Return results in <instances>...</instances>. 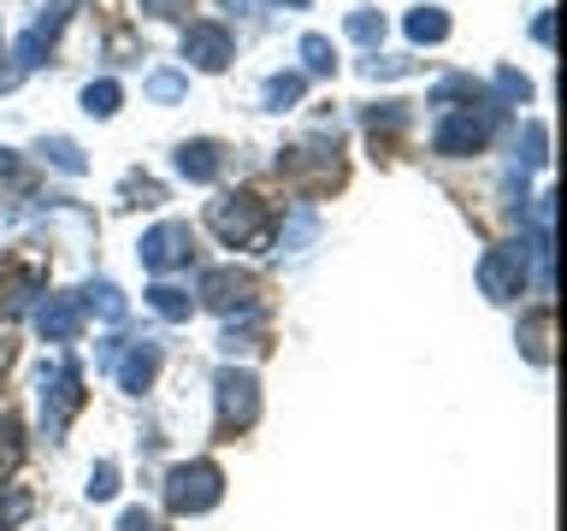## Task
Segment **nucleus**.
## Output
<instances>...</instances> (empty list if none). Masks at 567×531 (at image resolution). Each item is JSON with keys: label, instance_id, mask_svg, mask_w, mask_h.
<instances>
[{"label": "nucleus", "instance_id": "f257e3e1", "mask_svg": "<svg viewBox=\"0 0 567 531\" xmlns=\"http://www.w3.org/2000/svg\"><path fill=\"white\" fill-rule=\"evenodd\" d=\"M207 225L213 237L230 242V248H266V207L260 195H219L207 207Z\"/></svg>", "mask_w": 567, "mask_h": 531}, {"label": "nucleus", "instance_id": "f03ea898", "mask_svg": "<svg viewBox=\"0 0 567 531\" xmlns=\"http://www.w3.org/2000/svg\"><path fill=\"white\" fill-rule=\"evenodd\" d=\"M219 496H225V472L213 467V460H189V467H177L166 478V508L172 513H207Z\"/></svg>", "mask_w": 567, "mask_h": 531}, {"label": "nucleus", "instance_id": "7ed1b4c3", "mask_svg": "<svg viewBox=\"0 0 567 531\" xmlns=\"http://www.w3.org/2000/svg\"><path fill=\"white\" fill-rule=\"evenodd\" d=\"M213 389H219V437L230 431H243V425H255L260 419V384H255V372H219L213 378Z\"/></svg>", "mask_w": 567, "mask_h": 531}, {"label": "nucleus", "instance_id": "20e7f679", "mask_svg": "<svg viewBox=\"0 0 567 531\" xmlns=\"http://www.w3.org/2000/svg\"><path fill=\"white\" fill-rule=\"evenodd\" d=\"M83 407V378H78V366H48L42 372V425H48V437H60L71 414Z\"/></svg>", "mask_w": 567, "mask_h": 531}, {"label": "nucleus", "instance_id": "39448f33", "mask_svg": "<svg viewBox=\"0 0 567 531\" xmlns=\"http://www.w3.org/2000/svg\"><path fill=\"white\" fill-rule=\"evenodd\" d=\"M101 366L113 372L118 389L142 396V389L154 384V372H159V348H154V343H106V348H101Z\"/></svg>", "mask_w": 567, "mask_h": 531}, {"label": "nucleus", "instance_id": "423d86ee", "mask_svg": "<svg viewBox=\"0 0 567 531\" xmlns=\"http://www.w3.org/2000/svg\"><path fill=\"white\" fill-rule=\"evenodd\" d=\"M526 254H532V242H508V248H491V254L478 260V283H485L491 301H514V295H520Z\"/></svg>", "mask_w": 567, "mask_h": 531}, {"label": "nucleus", "instance_id": "0eeeda50", "mask_svg": "<svg viewBox=\"0 0 567 531\" xmlns=\"http://www.w3.org/2000/svg\"><path fill=\"white\" fill-rule=\"evenodd\" d=\"M202 295H207V308L213 313H248V308H260V283L255 278H248V272H237V266H219V272H207L202 278Z\"/></svg>", "mask_w": 567, "mask_h": 531}, {"label": "nucleus", "instance_id": "6e6552de", "mask_svg": "<svg viewBox=\"0 0 567 531\" xmlns=\"http://www.w3.org/2000/svg\"><path fill=\"white\" fill-rule=\"evenodd\" d=\"M491 142V113H443L432 148L437 154H478Z\"/></svg>", "mask_w": 567, "mask_h": 531}, {"label": "nucleus", "instance_id": "1a4fd4ad", "mask_svg": "<svg viewBox=\"0 0 567 531\" xmlns=\"http://www.w3.org/2000/svg\"><path fill=\"white\" fill-rule=\"evenodd\" d=\"M189 254H195L189 225H154L148 237H142V266H148V272H172V266H189Z\"/></svg>", "mask_w": 567, "mask_h": 531}, {"label": "nucleus", "instance_id": "9d476101", "mask_svg": "<svg viewBox=\"0 0 567 531\" xmlns=\"http://www.w3.org/2000/svg\"><path fill=\"white\" fill-rule=\"evenodd\" d=\"M230 53H237V42H230L225 24H213V18H202V24H189L184 35V60H195L202 71H225Z\"/></svg>", "mask_w": 567, "mask_h": 531}, {"label": "nucleus", "instance_id": "9b49d317", "mask_svg": "<svg viewBox=\"0 0 567 531\" xmlns=\"http://www.w3.org/2000/svg\"><path fill=\"white\" fill-rule=\"evenodd\" d=\"M35 331H42L48 343H71V336L83 331V301L78 295H48L42 308H35Z\"/></svg>", "mask_w": 567, "mask_h": 531}, {"label": "nucleus", "instance_id": "f8f14e48", "mask_svg": "<svg viewBox=\"0 0 567 531\" xmlns=\"http://www.w3.org/2000/svg\"><path fill=\"white\" fill-rule=\"evenodd\" d=\"M60 24H65V12L60 7H53L48 18H35V24L24 30V35H18V65H42V53H48V42H53V35H60Z\"/></svg>", "mask_w": 567, "mask_h": 531}, {"label": "nucleus", "instance_id": "ddd939ff", "mask_svg": "<svg viewBox=\"0 0 567 531\" xmlns=\"http://www.w3.org/2000/svg\"><path fill=\"white\" fill-rule=\"evenodd\" d=\"M278 166L290 171V177H308L313 171L319 184H337V148H290Z\"/></svg>", "mask_w": 567, "mask_h": 531}, {"label": "nucleus", "instance_id": "4468645a", "mask_svg": "<svg viewBox=\"0 0 567 531\" xmlns=\"http://www.w3.org/2000/svg\"><path fill=\"white\" fill-rule=\"evenodd\" d=\"M177 171H184L189 184H213V177H219V148H213V142H184V148H177Z\"/></svg>", "mask_w": 567, "mask_h": 531}, {"label": "nucleus", "instance_id": "2eb2a0df", "mask_svg": "<svg viewBox=\"0 0 567 531\" xmlns=\"http://www.w3.org/2000/svg\"><path fill=\"white\" fill-rule=\"evenodd\" d=\"M148 308H154L159 319H189V308H195V301H189V290H184V283H166V278H159L154 290H148Z\"/></svg>", "mask_w": 567, "mask_h": 531}, {"label": "nucleus", "instance_id": "dca6fc26", "mask_svg": "<svg viewBox=\"0 0 567 531\" xmlns=\"http://www.w3.org/2000/svg\"><path fill=\"white\" fill-rule=\"evenodd\" d=\"M408 35H414V42H443V35H450V18H443V7H414L408 12Z\"/></svg>", "mask_w": 567, "mask_h": 531}, {"label": "nucleus", "instance_id": "f3484780", "mask_svg": "<svg viewBox=\"0 0 567 531\" xmlns=\"http://www.w3.org/2000/svg\"><path fill=\"white\" fill-rule=\"evenodd\" d=\"M301 88H308V77H301V71H278V77L260 88V101L272 106V113H284L290 101H301Z\"/></svg>", "mask_w": 567, "mask_h": 531}, {"label": "nucleus", "instance_id": "a211bd4d", "mask_svg": "<svg viewBox=\"0 0 567 531\" xmlns=\"http://www.w3.org/2000/svg\"><path fill=\"white\" fill-rule=\"evenodd\" d=\"M78 301H83V313H101L106 325H118V319H124V295L113 290V283H95V290H83Z\"/></svg>", "mask_w": 567, "mask_h": 531}, {"label": "nucleus", "instance_id": "6ab92c4d", "mask_svg": "<svg viewBox=\"0 0 567 531\" xmlns=\"http://www.w3.org/2000/svg\"><path fill=\"white\" fill-rule=\"evenodd\" d=\"M337 60H331V42L326 35H301V71H313V77H326Z\"/></svg>", "mask_w": 567, "mask_h": 531}, {"label": "nucleus", "instance_id": "aec40b11", "mask_svg": "<svg viewBox=\"0 0 567 531\" xmlns=\"http://www.w3.org/2000/svg\"><path fill=\"white\" fill-rule=\"evenodd\" d=\"M83 106H89L95 118H113V113H118V83H89V88H83Z\"/></svg>", "mask_w": 567, "mask_h": 531}, {"label": "nucleus", "instance_id": "412c9836", "mask_svg": "<svg viewBox=\"0 0 567 531\" xmlns=\"http://www.w3.org/2000/svg\"><path fill=\"white\" fill-rule=\"evenodd\" d=\"M42 154H48L60 171H83V154H78V142H65V136H48V142H42Z\"/></svg>", "mask_w": 567, "mask_h": 531}, {"label": "nucleus", "instance_id": "4be33fe9", "mask_svg": "<svg viewBox=\"0 0 567 531\" xmlns=\"http://www.w3.org/2000/svg\"><path fill=\"white\" fill-rule=\"evenodd\" d=\"M349 35H354V42H384V18L379 12H349Z\"/></svg>", "mask_w": 567, "mask_h": 531}, {"label": "nucleus", "instance_id": "5701e85b", "mask_svg": "<svg viewBox=\"0 0 567 531\" xmlns=\"http://www.w3.org/2000/svg\"><path fill=\"white\" fill-rule=\"evenodd\" d=\"M526 354H532V361H549V313H538V319H532V325H526Z\"/></svg>", "mask_w": 567, "mask_h": 531}, {"label": "nucleus", "instance_id": "b1692460", "mask_svg": "<svg viewBox=\"0 0 567 531\" xmlns=\"http://www.w3.org/2000/svg\"><path fill=\"white\" fill-rule=\"evenodd\" d=\"M24 513H30V496L24 490H0V531H12Z\"/></svg>", "mask_w": 567, "mask_h": 531}, {"label": "nucleus", "instance_id": "393cba45", "mask_svg": "<svg viewBox=\"0 0 567 531\" xmlns=\"http://www.w3.org/2000/svg\"><path fill=\"white\" fill-rule=\"evenodd\" d=\"M18 455H24V442H18V419H0V472L18 467Z\"/></svg>", "mask_w": 567, "mask_h": 531}, {"label": "nucleus", "instance_id": "a878e982", "mask_svg": "<svg viewBox=\"0 0 567 531\" xmlns=\"http://www.w3.org/2000/svg\"><path fill=\"white\" fill-rule=\"evenodd\" d=\"M113 490H118V467H113V460H101V467L89 472V496H95V502H106Z\"/></svg>", "mask_w": 567, "mask_h": 531}, {"label": "nucleus", "instance_id": "bb28decb", "mask_svg": "<svg viewBox=\"0 0 567 531\" xmlns=\"http://www.w3.org/2000/svg\"><path fill=\"white\" fill-rule=\"evenodd\" d=\"M313 230H319V219H313L308 207H301L296 219H290V230H284V248H301V242H313Z\"/></svg>", "mask_w": 567, "mask_h": 531}, {"label": "nucleus", "instance_id": "cd10ccee", "mask_svg": "<svg viewBox=\"0 0 567 531\" xmlns=\"http://www.w3.org/2000/svg\"><path fill=\"white\" fill-rule=\"evenodd\" d=\"M148 95H154V101H177V95H184V77H177V71H154V77H148Z\"/></svg>", "mask_w": 567, "mask_h": 531}, {"label": "nucleus", "instance_id": "c85d7f7f", "mask_svg": "<svg viewBox=\"0 0 567 531\" xmlns=\"http://www.w3.org/2000/svg\"><path fill=\"white\" fill-rule=\"evenodd\" d=\"M496 88H503L508 101H526V95H532V83L520 77V71H496Z\"/></svg>", "mask_w": 567, "mask_h": 531}, {"label": "nucleus", "instance_id": "c756f323", "mask_svg": "<svg viewBox=\"0 0 567 531\" xmlns=\"http://www.w3.org/2000/svg\"><path fill=\"white\" fill-rule=\"evenodd\" d=\"M361 71L367 77H402V71H414V60H367Z\"/></svg>", "mask_w": 567, "mask_h": 531}, {"label": "nucleus", "instance_id": "7c9ffc66", "mask_svg": "<svg viewBox=\"0 0 567 531\" xmlns=\"http://www.w3.org/2000/svg\"><path fill=\"white\" fill-rule=\"evenodd\" d=\"M544 124H526V166H544Z\"/></svg>", "mask_w": 567, "mask_h": 531}, {"label": "nucleus", "instance_id": "2f4dec72", "mask_svg": "<svg viewBox=\"0 0 567 531\" xmlns=\"http://www.w3.org/2000/svg\"><path fill=\"white\" fill-rule=\"evenodd\" d=\"M532 35H538V42H556V18L538 12V18H532Z\"/></svg>", "mask_w": 567, "mask_h": 531}, {"label": "nucleus", "instance_id": "473e14b6", "mask_svg": "<svg viewBox=\"0 0 567 531\" xmlns=\"http://www.w3.org/2000/svg\"><path fill=\"white\" fill-rule=\"evenodd\" d=\"M118 531H154V520L136 508V513H124V525H118Z\"/></svg>", "mask_w": 567, "mask_h": 531}, {"label": "nucleus", "instance_id": "72a5a7b5", "mask_svg": "<svg viewBox=\"0 0 567 531\" xmlns=\"http://www.w3.org/2000/svg\"><path fill=\"white\" fill-rule=\"evenodd\" d=\"M148 12H189V0H142Z\"/></svg>", "mask_w": 567, "mask_h": 531}, {"label": "nucleus", "instance_id": "f704fd0d", "mask_svg": "<svg viewBox=\"0 0 567 531\" xmlns=\"http://www.w3.org/2000/svg\"><path fill=\"white\" fill-rule=\"evenodd\" d=\"M12 171H18V159H12L7 148H0V177H12Z\"/></svg>", "mask_w": 567, "mask_h": 531}, {"label": "nucleus", "instance_id": "c9c22d12", "mask_svg": "<svg viewBox=\"0 0 567 531\" xmlns=\"http://www.w3.org/2000/svg\"><path fill=\"white\" fill-rule=\"evenodd\" d=\"M18 83V65H0V88H12Z\"/></svg>", "mask_w": 567, "mask_h": 531}, {"label": "nucleus", "instance_id": "e433bc0d", "mask_svg": "<svg viewBox=\"0 0 567 531\" xmlns=\"http://www.w3.org/2000/svg\"><path fill=\"white\" fill-rule=\"evenodd\" d=\"M284 7H308V0H284Z\"/></svg>", "mask_w": 567, "mask_h": 531}, {"label": "nucleus", "instance_id": "4c0bfd02", "mask_svg": "<svg viewBox=\"0 0 567 531\" xmlns=\"http://www.w3.org/2000/svg\"><path fill=\"white\" fill-rule=\"evenodd\" d=\"M60 7H65V0H60Z\"/></svg>", "mask_w": 567, "mask_h": 531}]
</instances>
